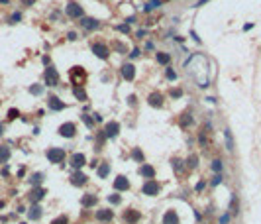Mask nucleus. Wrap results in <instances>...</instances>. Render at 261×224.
<instances>
[{"label": "nucleus", "instance_id": "1", "mask_svg": "<svg viewBox=\"0 0 261 224\" xmlns=\"http://www.w3.org/2000/svg\"><path fill=\"white\" fill-rule=\"evenodd\" d=\"M144 195H149V197H155V195H159V191H161V185L155 181V179H147L145 185H144Z\"/></svg>", "mask_w": 261, "mask_h": 224}, {"label": "nucleus", "instance_id": "2", "mask_svg": "<svg viewBox=\"0 0 261 224\" xmlns=\"http://www.w3.org/2000/svg\"><path fill=\"white\" fill-rule=\"evenodd\" d=\"M45 155H47V159H49L51 163H61V161L65 159V152H63L61 147H49Z\"/></svg>", "mask_w": 261, "mask_h": 224}, {"label": "nucleus", "instance_id": "3", "mask_svg": "<svg viewBox=\"0 0 261 224\" xmlns=\"http://www.w3.org/2000/svg\"><path fill=\"white\" fill-rule=\"evenodd\" d=\"M75 134H77V126H75L73 122H65L59 126V136H63V138H73Z\"/></svg>", "mask_w": 261, "mask_h": 224}, {"label": "nucleus", "instance_id": "4", "mask_svg": "<svg viewBox=\"0 0 261 224\" xmlns=\"http://www.w3.org/2000/svg\"><path fill=\"white\" fill-rule=\"evenodd\" d=\"M85 165H86V157H85L83 153H73V155H71V167H73V169L81 171Z\"/></svg>", "mask_w": 261, "mask_h": 224}, {"label": "nucleus", "instance_id": "5", "mask_svg": "<svg viewBox=\"0 0 261 224\" xmlns=\"http://www.w3.org/2000/svg\"><path fill=\"white\" fill-rule=\"evenodd\" d=\"M118 132H120V124H118V122H108L106 126H104V136H106V138L118 136Z\"/></svg>", "mask_w": 261, "mask_h": 224}, {"label": "nucleus", "instance_id": "6", "mask_svg": "<svg viewBox=\"0 0 261 224\" xmlns=\"http://www.w3.org/2000/svg\"><path fill=\"white\" fill-rule=\"evenodd\" d=\"M57 83H59V75H57L55 69H51V67H49V69L45 71V85L47 87H55Z\"/></svg>", "mask_w": 261, "mask_h": 224}, {"label": "nucleus", "instance_id": "7", "mask_svg": "<svg viewBox=\"0 0 261 224\" xmlns=\"http://www.w3.org/2000/svg\"><path fill=\"white\" fill-rule=\"evenodd\" d=\"M86 175L85 173H81V171H75V173L71 175V185H75V187H83L85 183H86Z\"/></svg>", "mask_w": 261, "mask_h": 224}, {"label": "nucleus", "instance_id": "8", "mask_svg": "<svg viewBox=\"0 0 261 224\" xmlns=\"http://www.w3.org/2000/svg\"><path fill=\"white\" fill-rule=\"evenodd\" d=\"M67 14H69L71 18H81L83 16V8H81L79 4H75V2H69L67 4Z\"/></svg>", "mask_w": 261, "mask_h": 224}, {"label": "nucleus", "instance_id": "9", "mask_svg": "<svg viewBox=\"0 0 261 224\" xmlns=\"http://www.w3.org/2000/svg\"><path fill=\"white\" fill-rule=\"evenodd\" d=\"M114 189H116V191H128V189H130V181H128V179H126L124 175L116 177V181H114Z\"/></svg>", "mask_w": 261, "mask_h": 224}, {"label": "nucleus", "instance_id": "10", "mask_svg": "<svg viewBox=\"0 0 261 224\" xmlns=\"http://www.w3.org/2000/svg\"><path fill=\"white\" fill-rule=\"evenodd\" d=\"M43 197H45V189H41V187H37V189H34L32 193H29V200H32L34 205H37Z\"/></svg>", "mask_w": 261, "mask_h": 224}, {"label": "nucleus", "instance_id": "11", "mask_svg": "<svg viewBox=\"0 0 261 224\" xmlns=\"http://www.w3.org/2000/svg\"><path fill=\"white\" fill-rule=\"evenodd\" d=\"M124 220L128 222V224H136V222L139 220V212L133 211V208H128V211L124 212Z\"/></svg>", "mask_w": 261, "mask_h": 224}, {"label": "nucleus", "instance_id": "12", "mask_svg": "<svg viewBox=\"0 0 261 224\" xmlns=\"http://www.w3.org/2000/svg\"><path fill=\"white\" fill-rule=\"evenodd\" d=\"M139 175L145 177V179H153L155 177V169L149 165V163H144V165L139 167Z\"/></svg>", "mask_w": 261, "mask_h": 224}, {"label": "nucleus", "instance_id": "13", "mask_svg": "<svg viewBox=\"0 0 261 224\" xmlns=\"http://www.w3.org/2000/svg\"><path fill=\"white\" fill-rule=\"evenodd\" d=\"M96 218H98L100 222H110L112 218H114V212H112L110 208H104V211H98V212H96Z\"/></svg>", "mask_w": 261, "mask_h": 224}, {"label": "nucleus", "instance_id": "14", "mask_svg": "<svg viewBox=\"0 0 261 224\" xmlns=\"http://www.w3.org/2000/svg\"><path fill=\"white\" fill-rule=\"evenodd\" d=\"M163 224H179V214L175 211H167L163 216Z\"/></svg>", "mask_w": 261, "mask_h": 224}, {"label": "nucleus", "instance_id": "15", "mask_svg": "<svg viewBox=\"0 0 261 224\" xmlns=\"http://www.w3.org/2000/svg\"><path fill=\"white\" fill-rule=\"evenodd\" d=\"M28 218L29 220H39L41 218V206L39 205H34L32 208H29V212H28Z\"/></svg>", "mask_w": 261, "mask_h": 224}, {"label": "nucleus", "instance_id": "16", "mask_svg": "<svg viewBox=\"0 0 261 224\" xmlns=\"http://www.w3.org/2000/svg\"><path fill=\"white\" fill-rule=\"evenodd\" d=\"M92 51H94L98 57H104V59L108 57V47L102 45V43H94V45H92Z\"/></svg>", "mask_w": 261, "mask_h": 224}, {"label": "nucleus", "instance_id": "17", "mask_svg": "<svg viewBox=\"0 0 261 224\" xmlns=\"http://www.w3.org/2000/svg\"><path fill=\"white\" fill-rule=\"evenodd\" d=\"M96 205H98V197H94V195L83 197V206H96Z\"/></svg>", "mask_w": 261, "mask_h": 224}, {"label": "nucleus", "instance_id": "18", "mask_svg": "<svg viewBox=\"0 0 261 224\" xmlns=\"http://www.w3.org/2000/svg\"><path fill=\"white\" fill-rule=\"evenodd\" d=\"M49 108H51V110H63L65 104L59 100L57 96H51V99H49Z\"/></svg>", "mask_w": 261, "mask_h": 224}, {"label": "nucleus", "instance_id": "19", "mask_svg": "<svg viewBox=\"0 0 261 224\" xmlns=\"http://www.w3.org/2000/svg\"><path fill=\"white\" fill-rule=\"evenodd\" d=\"M122 75H124V79L132 81V79H133V75H136V69H133L132 65H124V67H122Z\"/></svg>", "mask_w": 261, "mask_h": 224}, {"label": "nucleus", "instance_id": "20", "mask_svg": "<svg viewBox=\"0 0 261 224\" xmlns=\"http://www.w3.org/2000/svg\"><path fill=\"white\" fill-rule=\"evenodd\" d=\"M8 159H10V147L0 146V163H6Z\"/></svg>", "mask_w": 261, "mask_h": 224}, {"label": "nucleus", "instance_id": "21", "mask_svg": "<svg viewBox=\"0 0 261 224\" xmlns=\"http://www.w3.org/2000/svg\"><path fill=\"white\" fill-rule=\"evenodd\" d=\"M149 104H151V106H155V108H159L161 106V94H157V93H155V94H149Z\"/></svg>", "mask_w": 261, "mask_h": 224}, {"label": "nucleus", "instance_id": "22", "mask_svg": "<svg viewBox=\"0 0 261 224\" xmlns=\"http://www.w3.org/2000/svg\"><path fill=\"white\" fill-rule=\"evenodd\" d=\"M83 26H85L86 29H94V28H98V22H96L94 18H85V20H83Z\"/></svg>", "mask_w": 261, "mask_h": 224}, {"label": "nucleus", "instance_id": "23", "mask_svg": "<svg viewBox=\"0 0 261 224\" xmlns=\"http://www.w3.org/2000/svg\"><path fill=\"white\" fill-rule=\"evenodd\" d=\"M224 136H226V146L230 152H234V138H232V134H230V130H224Z\"/></svg>", "mask_w": 261, "mask_h": 224}, {"label": "nucleus", "instance_id": "24", "mask_svg": "<svg viewBox=\"0 0 261 224\" xmlns=\"http://www.w3.org/2000/svg\"><path fill=\"white\" fill-rule=\"evenodd\" d=\"M108 173H110V165H108V163H102V165L98 167V177H102V179H104Z\"/></svg>", "mask_w": 261, "mask_h": 224}, {"label": "nucleus", "instance_id": "25", "mask_svg": "<svg viewBox=\"0 0 261 224\" xmlns=\"http://www.w3.org/2000/svg\"><path fill=\"white\" fill-rule=\"evenodd\" d=\"M73 94L77 96L79 100H86V94H85V91H83L81 87H75V88H73Z\"/></svg>", "mask_w": 261, "mask_h": 224}, {"label": "nucleus", "instance_id": "26", "mask_svg": "<svg viewBox=\"0 0 261 224\" xmlns=\"http://www.w3.org/2000/svg\"><path fill=\"white\" fill-rule=\"evenodd\" d=\"M41 181H43V173H34L32 179H29L32 185H41Z\"/></svg>", "mask_w": 261, "mask_h": 224}, {"label": "nucleus", "instance_id": "27", "mask_svg": "<svg viewBox=\"0 0 261 224\" xmlns=\"http://www.w3.org/2000/svg\"><path fill=\"white\" fill-rule=\"evenodd\" d=\"M132 157H133V159H138L139 163H144V153H141V149H139V147H136V149L132 152Z\"/></svg>", "mask_w": 261, "mask_h": 224}, {"label": "nucleus", "instance_id": "28", "mask_svg": "<svg viewBox=\"0 0 261 224\" xmlns=\"http://www.w3.org/2000/svg\"><path fill=\"white\" fill-rule=\"evenodd\" d=\"M108 203H112V205H120V203H122V197L118 195V193H114V195H110V197H108Z\"/></svg>", "mask_w": 261, "mask_h": 224}, {"label": "nucleus", "instance_id": "29", "mask_svg": "<svg viewBox=\"0 0 261 224\" xmlns=\"http://www.w3.org/2000/svg\"><path fill=\"white\" fill-rule=\"evenodd\" d=\"M212 171H214V173H220V171H222V161L220 159H214L212 161Z\"/></svg>", "mask_w": 261, "mask_h": 224}, {"label": "nucleus", "instance_id": "30", "mask_svg": "<svg viewBox=\"0 0 261 224\" xmlns=\"http://www.w3.org/2000/svg\"><path fill=\"white\" fill-rule=\"evenodd\" d=\"M51 224H69V216H65V214H61L59 218H55Z\"/></svg>", "mask_w": 261, "mask_h": 224}, {"label": "nucleus", "instance_id": "31", "mask_svg": "<svg viewBox=\"0 0 261 224\" xmlns=\"http://www.w3.org/2000/svg\"><path fill=\"white\" fill-rule=\"evenodd\" d=\"M169 59H171V57H169L167 53H157V61H159V63H169Z\"/></svg>", "mask_w": 261, "mask_h": 224}, {"label": "nucleus", "instance_id": "32", "mask_svg": "<svg viewBox=\"0 0 261 224\" xmlns=\"http://www.w3.org/2000/svg\"><path fill=\"white\" fill-rule=\"evenodd\" d=\"M198 165V157H196V155H191V157H189V167H196Z\"/></svg>", "mask_w": 261, "mask_h": 224}, {"label": "nucleus", "instance_id": "33", "mask_svg": "<svg viewBox=\"0 0 261 224\" xmlns=\"http://www.w3.org/2000/svg\"><path fill=\"white\" fill-rule=\"evenodd\" d=\"M181 163H185V161H181V159H173V169L177 171V173H181Z\"/></svg>", "mask_w": 261, "mask_h": 224}, {"label": "nucleus", "instance_id": "34", "mask_svg": "<svg viewBox=\"0 0 261 224\" xmlns=\"http://www.w3.org/2000/svg\"><path fill=\"white\" fill-rule=\"evenodd\" d=\"M220 183H222V175H220V173H216V175H214V179H212V187L220 185Z\"/></svg>", "mask_w": 261, "mask_h": 224}, {"label": "nucleus", "instance_id": "35", "mask_svg": "<svg viewBox=\"0 0 261 224\" xmlns=\"http://www.w3.org/2000/svg\"><path fill=\"white\" fill-rule=\"evenodd\" d=\"M8 118H10V120H14V118H18V110H16V108L8 110Z\"/></svg>", "mask_w": 261, "mask_h": 224}, {"label": "nucleus", "instance_id": "36", "mask_svg": "<svg viewBox=\"0 0 261 224\" xmlns=\"http://www.w3.org/2000/svg\"><path fill=\"white\" fill-rule=\"evenodd\" d=\"M83 122H85L86 126H92V118L88 116V114H83Z\"/></svg>", "mask_w": 261, "mask_h": 224}, {"label": "nucleus", "instance_id": "37", "mask_svg": "<svg viewBox=\"0 0 261 224\" xmlns=\"http://www.w3.org/2000/svg\"><path fill=\"white\" fill-rule=\"evenodd\" d=\"M230 218H232V216H230V212H228V214H224L222 218H220V224H228V222H230Z\"/></svg>", "mask_w": 261, "mask_h": 224}, {"label": "nucleus", "instance_id": "38", "mask_svg": "<svg viewBox=\"0 0 261 224\" xmlns=\"http://www.w3.org/2000/svg\"><path fill=\"white\" fill-rule=\"evenodd\" d=\"M29 93H32V94H41V87H32V88H29Z\"/></svg>", "mask_w": 261, "mask_h": 224}, {"label": "nucleus", "instance_id": "39", "mask_svg": "<svg viewBox=\"0 0 261 224\" xmlns=\"http://www.w3.org/2000/svg\"><path fill=\"white\" fill-rule=\"evenodd\" d=\"M181 94H183V93H181V91H177V88H175V91H171V96H175V99H179Z\"/></svg>", "mask_w": 261, "mask_h": 224}, {"label": "nucleus", "instance_id": "40", "mask_svg": "<svg viewBox=\"0 0 261 224\" xmlns=\"http://www.w3.org/2000/svg\"><path fill=\"white\" fill-rule=\"evenodd\" d=\"M20 18H22V14H20V12H16V14H14V16H12V22H18Z\"/></svg>", "mask_w": 261, "mask_h": 224}, {"label": "nucleus", "instance_id": "41", "mask_svg": "<svg viewBox=\"0 0 261 224\" xmlns=\"http://www.w3.org/2000/svg\"><path fill=\"white\" fill-rule=\"evenodd\" d=\"M202 189H204V183H202V181H200V183L196 185V193H198V191H202Z\"/></svg>", "mask_w": 261, "mask_h": 224}, {"label": "nucleus", "instance_id": "42", "mask_svg": "<svg viewBox=\"0 0 261 224\" xmlns=\"http://www.w3.org/2000/svg\"><path fill=\"white\" fill-rule=\"evenodd\" d=\"M138 55H139V49H133L132 53H130V57H138Z\"/></svg>", "mask_w": 261, "mask_h": 224}, {"label": "nucleus", "instance_id": "43", "mask_svg": "<svg viewBox=\"0 0 261 224\" xmlns=\"http://www.w3.org/2000/svg\"><path fill=\"white\" fill-rule=\"evenodd\" d=\"M167 77H169V79H175V77H177V75H175L173 71H167Z\"/></svg>", "mask_w": 261, "mask_h": 224}, {"label": "nucleus", "instance_id": "44", "mask_svg": "<svg viewBox=\"0 0 261 224\" xmlns=\"http://www.w3.org/2000/svg\"><path fill=\"white\" fill-rule=\"evenodd\" d=\"M24 2H26V4H32V2H34V0H24Z\"/></svg>", "mask_w": 261, "mask_h": 224}, {"label": "nucleus", "instance_id": "45", "mask_svg": "<svg viewBox=\"0 0 261 224\" xmlns=\"http://www.w3.org/2000/svg\"><path fill=\"white\" fill-rule=\"evenodd\" d=\"M0 136H2V124H0Z\"/></svg>", "mask_w": 261, "mask_h": 224}, {"label": "nucleus", "instance_id": "46", "mask_svg": "<svg viewBox=\"0 0 261 224\" xmlns=\"http://www.w3.org/2000/svg\"><path fill=\"white\" fill-rule=\"evenodd\" d=\"M20 224H26V222H20Z\"/></svg>", "mask_w": 261, "mask_h": 224}]
</instances>
